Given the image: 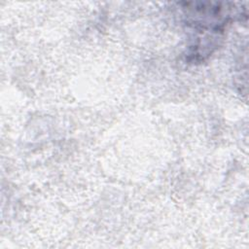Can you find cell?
<instances>
[{
  "label": "cell",
  "instance_id": "6da1fadb",
  "mask_svg": "<svg viewBox=\"0 0 249 249\" xmlns=\"http://www.w3.org/2000/svg\"><path fill=\"white\" fill-rule=\"evenodd\" d=\"M181 8L185 24L196 33V43L192 45L191 55L201 59L211 53L217 46L219 35L230 21L243 15L241 9L233 3L195 1L178 4Z\"/></svg>",
  "mask_w": 249,
  "mask_h": 249
}]
</instances>
